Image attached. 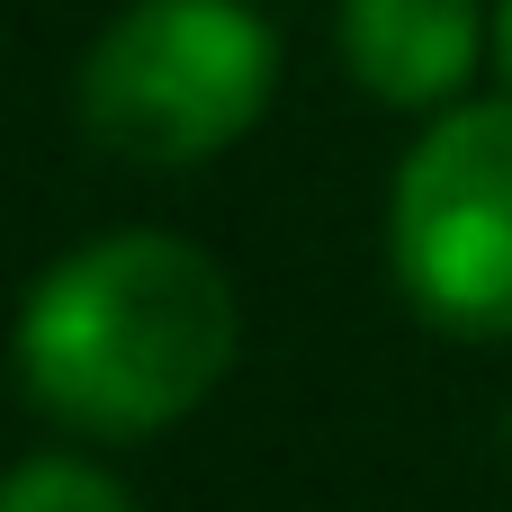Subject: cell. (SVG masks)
<instances>
[{"label":"cell","instance_id":"3957f363","mask_svg":"<svg viewBox=\"0 0 512 512\" xmlns=\"http://www.w3.org/2000/svg\"><path fill=\"white\" fill-rule=\"evenodd\" d=\"M387 252L423 324L468 342L512 333V99H468L423 126L387 198Z\"/></svg>","mask_w":512,"mask_h":512},{"label":"cell","instance_id":"5b68a950","mask_svg":"<svg viewBox=\"0 0 512 512\" xmlns=\"http://www.w3.org/2000/svg\"><path fill=\"white\" fill-rule=\"evenodd\" d=\"M0 512H135V504H126V486L108 468L45 450V459H18L0 477Z\"/></svg>","mask_w":512,"mask_h":512},{"label":"cell","instance_id":"7a4b0ae2","mask_svg":"<svg viewBox=\"0 0 512 512\" xmlns=\"http://www.w3.org/2000/svg\"><path fill=\"white\" fill-rule=\"evenodd\" d=\"M279 81V36L252 0H135L81 63V135L144 171H189L252 135Z\"/></svg>","mask_w":512,"mask_h":512},{"label":"cell","instance_id":"6da1fadb","mask_svg":"<svg viewBox=\"0 0 512 512\" xmlns=\"http://www.w3.org/2000/svg\"><path fill=\"white\" fill-rule=\"evenodd\" d=\"M234 342V279L180 234H99L18 306L27 396L90 441H135L198 414L225 387Z\"/></svg>","mask_w":512,"mask_h":512},{"label":"cell","instance_id":"8992f818","mask_svg":"<svg viewBox=\"0 0 512 512\" xmlns=\"http://www.w3.org/2000/svg\"><path fill=\"white\" fill-rule=\"evenodd\" d=\"M495 45H504V72H512V0H504V18H495Z\"/></svg>","mask_w":512,"mask_h":512},{"label":"cell","instance_id":"52a82bcc","mask_svg":"<svg viewBox=\"0 0 512 512\" xmlns=\"http://www.w3.org/2000/svg\"><path fill=\"white\" fill-rule=\"evenodd\" d=\"M504 450H512V423H504Z\"/></svg>","mask_w":512,"mask_h":512},{"label":"cell","instance_id":"277c9868","mask_svg":"<svg viewBox=\"0 0 512 512\" xmlns=\"http://www.w3.org/2000/svg\"><path fill=\"white\" fill-rule=\"evenodd\" d=\"M342 63L387 108H459L486 63V0H342Z\"/></svg>","mask_w":512,"mask_h":512}]
</instances>
